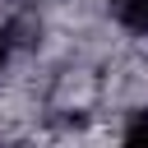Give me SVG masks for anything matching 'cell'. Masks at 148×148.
Listing matches in <instances>:
<instances>
[{"label":"cell","instance_id":"cell-3","mask_svg":"<svg viewBox=\"0 0 148 148\" xmlns=\"http://www.w3.org/2000/svg\"><path fill=\"white\" fill-rule=\"evenodd\" d=\"M0 65H5V37H0Z\"/></svg>","mask_w":148,"mask_h":148},{"label":"cell","instance_id":"cell-1","mask_svg":"<svg viewBox=\"0 0 148 148\" xmlns=\"http://www.w3.org/2000/svg\"><path fill=\"white\" fill-rule=\"evenodd\" d=\"M116 23L130 37H148V0H116Z\"/></svg>","mask_w":148,"mask_h":148},{"label":"cell","instance_id":"cell-2","mask_svg":"<svg viewBox=\"0 0 148 148\" xmlns=\"http://www.w3.org/2000/svg\"><path fill=\"white\" fill-rule=\"evenodd\" d=\"M120 134H125L130 143H143V139H148V111H134V116H130V125H125Z\"/></svg>","mask_w":148,"mask_h":148}]
</instances>
